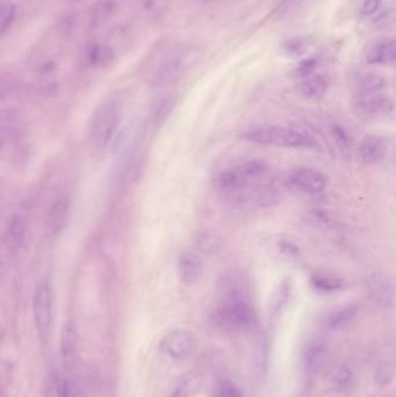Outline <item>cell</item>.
<instances>
[{"label": "cell", "mask_w": 396, "mask_h": 397, "mask_svg": "<svg viewBox=\"0 0 396 397\" xmlns=\"http://www.w3.org/2000/svg\"><path fill=\"white\" fill-rule=\"evenodd\" d=\"M370 299L381 308H390L394 303V289L390 280L383 273H372L368 280Z\"/></svg>", "instance_id": "obj_16"}, {"label": "cell", "mask_w": 396, "mask_h": 397, "mask_svg": "<svg viewBox=\"0 0 396 397\" xmlns=\"http://www.w3.org/2000/svg\"><path fill=\"white\" fill-rule=\"evenodd\" d=\"M304 221L310 226L329 227L334 222V217L326 210H312L304 215Z\"/></svg>", "instance_id": "obj_31"}, {"label": "cell", "mask_w": 396, "mask_h": 397, "mask_svg": "<svg viewBox=\"0 0 396 397\" xmlns=\"http://www.w3.org/2000/svg\"><path fill=\"white\" fill-rule=\"evenodd\" d=\"M27 215L23 210H18L11 215L4 230V246L9 254H16L25 241L27 234Z\"/></svg>", "instance_id": "obj_11"}, {"label": "cell", "mask_w": 396, "mask_h": 397, "mask_svg": "<svg viewBox=\"0 0 396 397\" xmlns=\"http://www.w3.org/2000/svg\"><path fill=\"white\" fill-rule=\"evenodd\" d=\"M381 7V0H365L361 7V12L364 16H372Z\"/></svg>", "instance_id": "obj_35"}, {"label": "cell", "mask_w": 396, "mask_h": 397, "mask_svg": "<svg viewBox=\"0 0 396 397\" xmlns=\"http://www.w3.org/2000/svg\"><path fill=\"white\" fill-rule=\"evenodd\" d=\"M195 349V339L189 331L176 329L166 334L160 343V352L172 360H185Z\"/></svg>", "instance_id": "obj_8"}, {"label": "cell", "mask_w": 396, "mask_h": 397, "mask_svg": "<svg viewBox=\"0 0 396 397\" xmlns=\"http://www.w3.org/2000/svg\"><path fill=\"white\" fill-rule=\"evenodd\" d=\"M197 246H198L199 251L202 254H214L220 246V239H219V236L214 235L211 232H204L199 236Z\"/></svg>", "instance_id": "obj_30"}, {"label": "cell", "mask_w": 396, "mask_h": 397, "mask_svg": "<svg viewBox=\"0 0 396 397\" xmlns=\"http://www.w3.org/2000/svg\"><path fill=\"white\" fill-rule=\"evenodd\" d=\"M75 1H79V0H75Z\"/></svg>", "instance_id": "obj_37"}, {"label": "cell", "mask_w": 396, "mask_h": 397, "mask_svg": "<svg viewBox=\"0 0 396 397\" xmlns=\"http://www.w3.org/2000/svg\"><path fill=\"white\" fill-rule=\"evenodd\" d=\"M291 283L288 281H284L275 290L271 305H270V312H268L271 327H275L280 322L285 310L287 308L288 302L291 299Z\"/></svg>", "instance_id": "obj_20"}, {"label": "cell", "mask_w": 396, "mask_h": 397, "mask_svg": "<svg viewBox=\"0 0 396 397\" xmlns=\"http://www.w3.org/2000/svg\"><path fill=\"white\" fill-rule=\"evenodd\" d=\"M353 107L359 114L375 118L390 114L394 111V102L383 92L356 93Z\"/></svg>", "instance_id": "obj_10"}, {"label": "cell", "mask_w": 396, "mask_h": 397, "mask_svg": "<svg viewBox=\"0 0 396 397\" xmlns=\"http://www.w3.org/2000/svg\"><path fill=\"white\" fill-rule=\"evenodd\" d=\"M310 281H312V285L321 292H339L345 287L344 280L336 277V276H332V274H314Z\"/></svg>", "instance_id": "obj_24"}, {"label": "cell", "mask_w": 396, "mask_h": 397, "mask_svg": "<svg viewBox=\"0 0 396 397\" xmlns=\"http://www.w3.org/2000/svg\"><path fill=\"white\" fill-rule=\"evenodd\" d=\"M358 312H359V308L357 305H353V303L336 307L326 315V317L323 320V327L330 332L342 331L355 321Z\"/></svg>", "instance_id": "obj_18"}, {"label": "cell", "mask_w": 396, "mask_h": 397, "mask_svg": "<svg viewBox=\"0 0 396 397\" xmlns=\"http://www.w3.org/2000/svg\"><path fill=\"white\" fill-rule=\"evenodd\" d=\"M329 354V343L323 338H312L301 351V365L308 374L317 373Z\"/></svg>", "instance_id": "obj_12"}, {"label": "cell", "mask_w": 396, "mask_h": 397, "mask_svg": "<svg viewBox=\"0 0 396 397\" xmlns=\"http://www.w3.org/2000/svg\"><path fill=\"white\" fill-rule=\"evenodd\" d=\"M200 56L202 51L195 45H179L171 49L155 70L153 83L158 86L172 83L184 75Z\"/></svg>", "instance_id": "obj_5"}, {"label": "cell", "mask_w": 396, "mask_h": 397, "mask_svg": "<svg viewBox=\"0 0 396 397\" xmlns=\"http://www.w3.org/2000/svg\"><path fill=\"white\" fill-rule=\"evenodd\" d=\"M204 265L202 258L194 252L187 251L179 257L178 274L182 283L186 286H193L202 279Z\"/></svg>", "instance_id": "obj_19"}, {"label": "cell", "mask_w": 396, "mask_h": 397, "mask_svg": "<svg viewBox=\"0 0 396 397\" xmlns=\"http://www.w3.org/2000/svg\"><path fill=\"white\" fill-rule=\"evenodd\" d=\"M211 397H246L242 389L228 379H222L211 389Z\"/></svg>", "instance_id": "obj_29"}, {"label": "cell", "mask_w": 396, "mask_h": 397, "mask_svg": "<svg viewBox=\"0 0 396 397\" xmlns=\"http://www.w3.org/2000/svg\"><path fill=\"white\" fill-rule=\"evenodd\" d=\"M358 378L355 367L351 364H342L332 372L329 379V389L334 394L348 395L357 385Z\"/></svg>", "instance_id": "obj_17"}, {"label": "cell", "mask_w": 396, "mask_h": 397, "mask_svg": "<svg viewBox=\"0 0 396 397\" xmlns=\"http://www.w3.org/2000/svg\"><path fill=\"white\" fill-rule=\"evenodd\" d=\"M366 60L370 64L395 63L396 41L377 43L368 50Z\"/></svg>", "instance_id": "obj_22"}, {"label": "cell", "mask_w": 396, "mask_h": 397, "mask_svg": "<svg viewBox=\"0 0 396 397\" xmlns=\"http://www.w3.org/2000/svg\"><path fill=\"white\" fill-rule=\"evenodd\" d=\"M317 62L315 58H307V60H302L300 64H299V67H297V73H299V76L300 77H309L315 70V67H317Z\"/></svg>", "instance_id": "obj_33"}, {"label": "cell", "mask_w": 396, "mask_h": 397, "mask_svg": "<svg viewBox=\"0 0 396 397\" xmlns=\"http://www.w3.org/2000/svg\"><path fill=\"white\" fill-rule=\"evenodd\" d=\"M16 19V5L11 0H3L1 9H0V32H1V36H6V33L12 28Z\"/></svg>", "instance_id": "obj_28"}, {"label": "cell", "mask_w": 396, "mask_h": 397, "mask_svg": "<svg viewBox=\"0 0 396 397\" xmlns=\"http://www.w3.org/2000/svg\"><path fill=\"white\" fill-rule=\"evenodd\" d=\"M43 397H67V378L58 372H50L43 382Z\"/></svg>", "instance_id": "obj_23"}, {"label": "cell", "mask_w": 396, "mask_h": 397, "mask_svg": "<svg viewBox=\"0 0 396 397\" xmlns=\"http://www.w3.org/2000/svg\"><path fill=\"white\" fill-rule=\"evenodd\" d=\"M116 10V4L114 0H100L94 7H92L91 13V23L94 27H99L109 21Z\"/></svg>", "instance_id": "obj_25"}, {"label": "cell", "mask_w": 396, "mask_h": 397, "mask_svg": "<svg viewBox=\"0 0 396 397\" xmlns=\"http://www.w3.org/2000/svg\"><path fill=\"white\" fill-rule=\"evenodd\" d=\"M328 87L329 84L324 77L309 76L299 84L297 91L304 98L315 100V99L322 98L328 91Z\"/></svg>", "instance_id": "obj_21"}, {"label": "cell", "mask_w": 396, "mask_h": 397, "mask_svg": "<svg viewBox=\"0 0 396 397\" xmlns=\"http://www.w3.org/2000/svg\"><path fill=\"white\" fill-rule=\"evenodd\" d=\"M243 138L258 146L290 148V149H312L315 141L304 131L281 126H264L253 128L243 134Z\"/></svg>", "instance_id": "obj_3"}, {"label": "cell", "mask_w": 396, "mask_h": 397, "mask_svg": "<svg viewBox=\"0 0 396 397\" xmlns=\"http://www.w3.org/2000/svg\"><path fill=\"white\" fill-rule=\"evenodd\" d=\"M228 202L240 210H260L277 206L281 200L280 194L270 187L249 186L238 191L224 194Z\"/></svg>", "instance_id": "obj_6"}, {"label": "cell", "mask_w": 396, "mask_h": 397, "mask_svg": "<svg viewBox=\"0 0 396 397\" xmlns=\"http://www.w3.org/2000/svg\"><path fill=\"white\" fill-rule=\"evenodd\" d=\"M388 143L385 137L377 134H370L365 136L359 146V156L368 165H375L386 158Z\"/></svg>", "instance_id": "obj_14"}, {"label": "cell", "mask_w": 396, "mask_h": 397, "mask_svg": "<svg viewBox=\"0 0 396 397\" xmlns=\"http://www.w3.org/2000/svg\"><path fill=\"white\" fill-rule=\"evenodd\" d=\"M60 352L64 369L72 371L78 362V335L71 322L65 323L62 329Z\"/></svg>", "instance_id": "obj_15"}, {"label": "cell", "mask_w": 396, "mask_h": 397, "mask_svg": "<svg viewBox=\"0 0 396 397\" xmlns=\"http://www.w3.org/2000/svg\"><path fill=\"white\" fill-rule=\"evenodd\" d=\"M112 48L106 45H92L87 49V60L93 67H104L113 60Z\"/></svg>", "instance_id": "obj_26"}, {"label": "cell", "mask_w": 396, "mask_h": 397, "mask_svg": "<svg viewBox=\"0 0 396 397\" xmlns=\"http://www.w3.org/2000/svg\"><path fill=\"white\" fill-rule=\"evenodd\" d=\"M278 245L281 254L287 256V257H295V256L300 254L299 246L294 241H290V239H281Z\"/></svg>", "instance_id": "obj_32"}, {"label": "cell", "mask_w": 396, "mask_h": 397, "mask_svg": "<svg viewBox=\"0 0 396 397\" xmlns=\"http://www.w3.org/2000/svg\"><path fill=\"white\" fill-rule=\"evenodd\" d=\"M211 323L222 330H251L257 325V316L243 293L230 289L224 303L211 314Z\"/></svg>", "instance_id": "obj_1"}, {"label": "cell", "mask_w": 396, "mask_h": 397, "mask_svg": "<svg viewBox=\"0 0 396 397\" xmlns=\"http://www.w3.org/2000/svg\"><path fill=\"white\" fill-rule=\"evenodd\" d=\"M287 184L300 193L317 195L326 190L328 180L322 172L310 168H300L290 173Z\"/></svg>", "instance_id": "obj_9"}, {"label": "cell", "mask_w": 396, "mask_h": 397, "mask_svg": "<svg viewBox=\"0 0 396 397\" xmlns=\"http://www.w3.org/2000/svg\"><path fill=\"white\" fill-rule=\"evenodd\" d=\"M332 133H334V136H335L336 141L339 142V144H341V146H348V136H346V134L344 133L342 128L335 127L334 128Z\"/></svg>", "instance_id": "obj_36"}, {"label": "cell", "mask_w": 396, "mask_h": 397, "mask_svg": "<svg viewBox=\"0 0 396 397\" xmlns=\"http://www.w3.org/2000/svg\"><path fill=\"white\" fill-rule=\"evenodd\" d=\"M270 169L263 159H249L238 165L217 172L214 177L215 187L224 194L253 186Z\"/></svg>", "instance_id": "obj_4"}, {"label": "cell", "mask_w": 396, "mask_h": 397, "mask_svg": "<svg viewBox=\"0 0 396 397\" xmlns=\"http://www.w3.org/2000/svg\"><path fill=\"white\" fill-rule=\"evenodd\" d=\"M69 212H70V204L67 197H57L51 204L45 221V234L49 237H58L61 235L67 224Z\"/></svg>", "instance_id": "obj_13"}, {"label": "cell", "mask_w": 396, "mask_h": 397, "mask_svg": "<svg viewBox=\"0 0 396 397\" xmlns=\"http://www.w3.org/2000/svg\"><path fill=\"white\" fill-rule=\"evenodd\" d=\"M120 124V106L115 100H106L94 111L89 121V142L97 153H102L114 143Z\"/></svg>", "instance_id": "obj_2"}, {"label": "cell", "mask_w": 396, "mask_h": 397, "mask_svg": "<svg viewBox=\"0 0 396 397\" xmlns=\"http://www.w3.org/2000/svg\"><path fill=\"white\" fill-rule=\"evenodd\" d=\"M67 397H87V395L75 380L67 378Z\"/></svg>", "instance_id": "obj_34"}, {"label": "cell", "mask_w": 396, "mask_h": 397, "mask_svg": "<svg viewBox=\"0 0 396 397\" xmlns=\"http://www.w3.org/2000/svg\"><path fill=\"white\" fill-rule=\"evenodd\" d=\"M33 312L38 339L48 344L53 331V292L48 283L41 281L36 286L33 298Z\"/></svg>", "instance_id": "obj_7"}, {"label": "cell", "mask_w": 396, "mask_h": 397, "mask_svg": "<svg viewBox=\"0 0 396 397\" xmlns=\"http://www.w3.org/2000/svg\"><path fill=\"white\" fill-rule=\"evenodd\" d=\"M386 86V82L383 77L370 73L366 76L361 77L357 84V93H374L383 92V89Z\"/></svg>", "instance_id": "obj_27"}]
</instances>
